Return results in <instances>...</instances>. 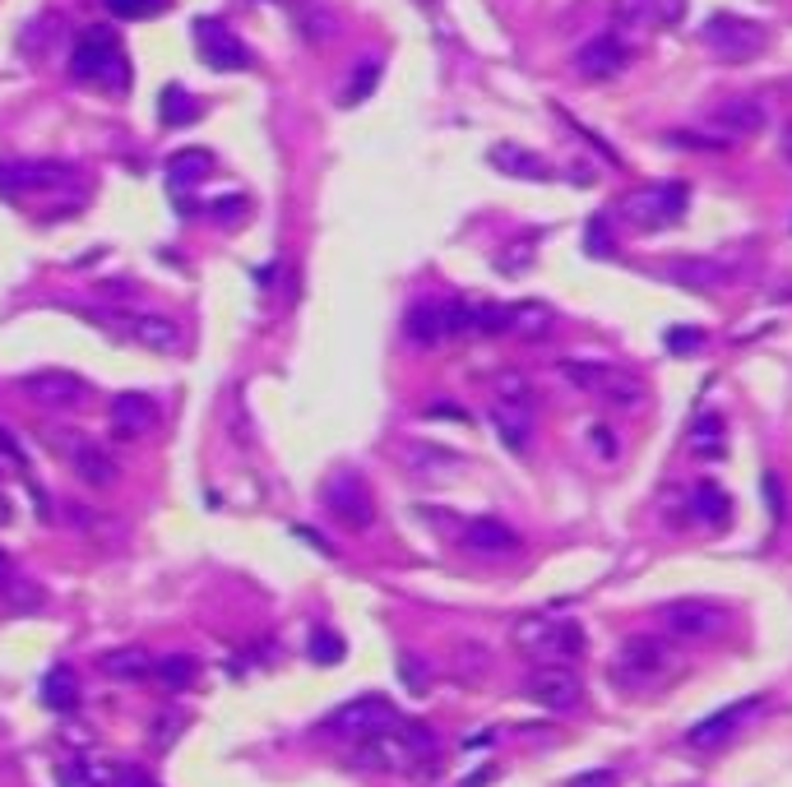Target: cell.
I'll return each mask as SVG.
<instances>
[{"label":"cell","mask_w":792,"mask_h":787,"mask_svg":"<svg viewBox=\"0 0 792 787\" xmlns=\"http://www.w3.org/2000/svg\"><path fill=\"white\" fill-rule=\"evenodd\" d=\"M404 334L417 348H440L450 338H468V301H417L404 315Z\"/></svg>","instance_id":"obj_6"},{"label":"cell","mask_w":792,"mask_h":787,"mask_svg":"<svg viewBox=\"0 0 792 787\" xmlns=\"http://www.w3.org/2000/svg\"><path fill=\"white\" fill-rule=\"evenodd\" d=\"M321 501L343 529H353V533H366L376 523V495L357 478V472H334V478L325 482V491H321Z\"/></svg>","instance_id":"obj_10"},{"label":"cell","mask_w":792,"mask_h":787,"mask_svg":"<svg viewBox=\"0 0 792 787\" xmlns=\"http://www.w3.org/2000/svg\"><path fill=\"white\" fill-rule=\"evenodd\" d=\"M579 676L566 667V663H542L534 676L524 681V695L534 699V704H542V708H551V714H570V708L579 704Z\"/></svg>","instance_id":"obj_15"},{"label":"cell","mask_w":792,"mask_h":787,"mask_svg":"<svg viewBox=\"0 0 792 787\" xmlns=\"http://www.w3.org/2000/svg\"><path fill=\"white\" fill-rule=\"evenodd\" d=\"M102 672H108L112 681H144L153 672V658H149V648H112V653H102Z\"/></svg>","instance_id":"obj_32"},{"label":"cell","mask_w":792,"mask_h":787,"mask_svg":"<svg viewBox=\"0 0 792 787\" xmlns=\"http://www.w3.org/2000/svg\"><path fill=\"white\" fill-rule=\"evenodd\" d=\"M668 144L700 149V153H723V149H728V140H723V135H700V130H672Z\"/></svg>","instance_id":"obj_44"},{"label":"cell","mask_w":792,"mask_h":787,"mask_svg":"<svg viewBox=\"0 0 792 787\" xmlns=\"http://www.w3.org/2000/svg\"><path fill=\"white\" fill-rule=\"evenodd\" d=\"M589 440H593V450H598L602 459H617V450H621V440H617L612 431H607V427H593Z\"/></svg>","instance_id":"obj_49"},{"label":"cell","mask_w":792,"mask_h":787,"mask_svg":"<svg viewBox=\"0 0 792 787\" xmlns=\"http://www.w3.org/2000/svg\"><path fill=\"white\" fill-rule=\"evenodd\" d=\"M6 574H10V556H6V551H0V580H6Z\"/></svg>","instance_id":"obj_55"},{"label":"cell","mask_w":792,"mask_h":787,"mask_svg":"<svg viewBox=\"0 0 792 787\" xmlns=\"http://www.w3.org/2000/svg\"><path fill=\"white\" fill-rule=\"evenodd\" d=\"M121 787H158V783H153V778H144V774H135V769H125Z\"/></svg>","instance_id":"obj_52"},{"label":"cell","mask_w":792,"mask_h":787,"mask_svg":"<svg viewBox=\"0 0 792 787\" xmlns=\"http://www.w3.org/2000/svg\"><path fill=\"white\" fill-rule=\"evenodd\" d=\"M566 787H617V774L612 769H589V774L566 778Z\"/></svg>","instance_id":"obj_48"},{"label":"cell","mask_w":792,"mask_h":787,"mask_svg":"<svg viewBox=\"0 0 792 787\" xmlns=\"http://www.w3.org/2000/svg\"><path fill=\"white\" fill-rule=\"evenodd\" d=\"M108 427L116 440H140L158 427V403L149 399V394H116L112 408H108Z\"/></svg>","instance_id":"obj_21"},{"label":"cell","mask_w":792,"mask_h":787,"mask_svg":"<svg viewBox=\"0 0 792 787\" xmlns=\"http://www.w3.org/2000/svg\"><path fill=\"white\" fill-rule=\"evenodd\" d=\"M570 181H593V172H589L585 163H579V167H570Z\"/></svg>","instance_id":"obj_54"},{"label":"cell","mask_w":792,"mask_h":787,"mask_svg":"<svg viewBox=\"0 0 792 787\" xmlns=\"http://www.w3.org/2000/svg\"><path fill=\"white\" fill-rule=\"evenodd\" d=\"M663 625L681 640H714L719 630L728 625V612L719 602H704V597H681L663 607Z\"/></svg>","instance_id":"obj_14"},{"label":"cell","mask_w":792,"mask_h":787,"mask_svg":"<svg viewBox=\"0 0 792 787\" xmlns=\"http://www.w3.org/2000/svg\"><path fill=\"white\" fill-rule=\"evenodd\" d=\"M709 125L719 130V135L732 144V140H751L760 135L764 125H770V112H764V102L760 98H723L714 116H709Z\"/></svg>","instance_id":"obj_20"},{"label":"cell","mask_w":792,"mask_h":787,"mask_svg":"<svg viewBox=\"0 0 792 787\" xmlns=\"http://www.w3.org/2000/svg\"><path fill=\"white\" fill-rule=\"evenodd\" d=\"M686 200H691L686 181H653V186H640L621 200V218L636 223L640 232H663L686 214Z\"/></svg>","instance_id":"obj_4"},{"label":"cell","mask_w":792,"mask_h":787,"mask_svg":"<svg viewBox=\"0 0 792 787\" xmlns=\"http://www.w3.org/2000/svg\"><path fill=\"white\" fill-rule=\"evenodd\" d=\"M534 259H538V232H524V236H515L510 246L496 251V269L510 274V278H519L528 265H534Z\"/></svg>","instance_id":"obj_34"},{"label":"cell","mask_w":792,"mask_h":787,"mask_svg":"<svg viewBox=\"0 0 792 787\" xmlns=\"http://www.w3.org/2000/svg\"><path fill=\"white\" fill-rule=\"evenodd\" d=\"M394 723H399V714H394V704L385 695H362V699L338 704L334 714L321 723V732H329V737H338V742H362V737L385 732Z\"/></svg>","instance_id":"obj_9"},{"label":"cell","mask_w":792,"mask_h":787,"mask_svg":"<svg viewBox=\"0 0 792 787\" xmlns=\"http://www.w3.org/2000/svg\"><path fill=\"white\" fill-rule=\"evenodd\" d=\"M691 514L700 519V523H728L732 519V495L719 487V482H695V491H691Z\"/></svg>","instance_id":"obj_31"},{"label":"cell","mask_w":792,"mask_h":787,"mask_svg":"<svg viewBox=\"0 0 792 787\" xmlns=\"http://www.w3.org/2000/svg\"><path fill=\"white\" fill-rule=\"evenodd\" d=\"M0 459H6L10 468H19V472L29 468V454L19 450V440H14V431H10V427H0Z\"/></svg>","instance_id":"obj_47"},{"label":"cell","mask_w":792,"mask_h":787,"mask_svg":"<svg viewBox=\"0 0 792 787\" xmlns=\"http://www.w3.org/2000/svg\"><path fill=\"white\" fill-rule=\"evenodd\" d=\"M112 325L135 338L140 348H153V352H181L186 348V329H181L176 320H167V315H112Z\"/></svg>","instance_id":"obj_18"},{"label":"cell","mask_w":792,"mask_h":787,"mask_svg":"<svg viewBox=\"0 0 792 787\" xmlns=\"http://www.w3.org/2000/svg\"><path fill=\"white\" fill-rule=\"evenodd\" d=\"M70 79L102 93H125L130 89V61L121 51V38L112 29H84L70 51Z\"/></svg>","instance_id":"obj_1"},{"label":"cell","mask_w":792,"mask_h":787,"mask_svg":"<svg viewBox=\"0 0 792 787\" xmlns=\"http://www.w3.org/2000/svg\"><path fill=\"white\" fill-rule=\"evenodd\" d=\"M557 371L566 376V385L585 389V394H598L602 403H612V408H621V412H630V408L644 403V385H640L636 376L617 371V366H607V361H561Z\"/></svg>","instance_id":"obj_5"},{"label":"cell","mask_w":792,"mask_h":787,"mask_svg":"<svg viewBox=\"0 0 792 787\" xmlns=\"http://www.w3.org/2000/svg\"><path fill=\"white\" fill-rule=\"evenodd\" d=\"M353 765H357V769H376V774H408V769L422 765V759H417V750H413V742H408L404 723H394V727L372 732V737L357 742Z\"/></svg>","instance_id":"obj_11"},{"label":"cell","mask_w":792,"mask_h":787,"mask_svg":"<svg viewBox=\"0 0 792 787\" xmlns=\"http://www.w3.org/2000/svg\"><path fill=\"white\" fill-rule=\"evenodd\" d=\"M293 19H297V33L306 47H325L338 33V14L329 6H321V0H297Z\"/></svg>","instance_id":"obj_26"},{"label":"cell","mask_w":792,"mask_h":787,"mask_svg":"<svg viewBox=\"0 0 792 787\" xmlns=\"http://www.w3.org/2000/svg\"><path fill=\"white\" fill-rule=\"evenodd\" d=\"M764 495H770V514H783V487H779V472H764Z\"/></svg>","instance_id":"obj_50"},{"label":"cell","mask_w":792,"mask_h":787,"mask_svg":"<svg viewBox=\"0 0 792 787\" xmlns=\"http://www.w3.org/2000/svg\"><path fill=\"white\" fill-rule=\"evenodd\" d=\"M491 427H496V436H500V444H506V450L524 454L528 440H534V408H528V403H500V399H496Z\"/></svg>","instance_id":"obj_24"},{"label":"cell","mask_w":792,"mask_h":787,"mask_svg":"<svg viewBox=\"0 0 792 787\" xmlns=\"http://www.w3.org/2000/svg\"><path fill=\"white\" fill-rule=\"evenodd\" d=\"M195 112H200V102L181 89V84H167L163 89V98H158V116H163V125H191L195 121Z\"/></svg>","instance_id":"obj_35"},{"label":"cell","mask_w":792,"mask_h":787,"mask_svg":"<svg viewBox=\"0 0 792 787\" xmlns=\"http://www.w3.org/2000/svg\"><path fill=\"white\" fill-rule=\"evenodd\" d=\"M668 274L677 283H691V287H714L723 278V265H709V259H677Z\"/></svg>","instance_id":"obj_38"},{"label":"cell","mask_w":792,"mask_h":787,"mask_svg":"<svg viewBox=\"0 0 792 787\" xmlns=\"http://www.w3.org/2000/svg\"><path fill=\"white\" fill-rule=\"evenodd\" d=\"M404 463H408V472H450V468H459V454L440 450V444H408Z\"/></svg>","instance_id":"obj_37"},{"label":"cell","mask_w":792,"mask_h":787,"mask_svg":"<svg viewBox=\"0 0 792 787\" xmlns=\"http://www.w3.org/2000/svg\"><path fill=\"white\" fill-rule=\"evenodd\" d=\"M121 778H125V765H116V759H84V755L65 759L57 769L61 787H121Z\"/></svg>","instance_id":"obj_23"},{"label":"cell","mask_w":792,"mask_h":787,"mask_svg":"<svg viewBox=\"0 0 792 787\" xmlns=\"http://www.w3.org/2000/svg\"><path fill=\"white\" fill-rule=\"evenodd\" d=\"M195 47H200V61L209 65V70H251V47L236 38L227 23H219V19H200L195 23Z\"/></svg>","instance_id":"obj_12"},{"label":"cell","mask_w":792,"mask_h":787,"mask_svg":"<svg viewBox=\"0 0 792 787\" xmlns=\"http://www.w3.org/2000/svg\"><path fill=\"white\" fill-rule=\"evenodd\" d=\"M0 519H10V505H6V501H0Z\"/></svg>","instance_id":"obj_57"},{"label":"cell","mask_w":792,"mask_h":787,"mask_svg":"<svg viewBox=\"0 0 792 787\" xmlns=\"http://www.w3.org/2000/svg\"><path fill=\"white\" fill-rule=\"evenodd\" d=\"M306 653H311V663L334 667V663H343V653H348V644H343V635H334V630H325V625H321V630L311 635Z\"/></svg>","instance_id":"obj_39"},{"label":"cell","mask_w":792,"mask_h":787,"mask_svg":"<svg viewBox=\"0 0 792 787\" xmlns=\"http://www.w3.org/2000/svg\"><path fill=\"white\" fill-rule=\"evenodd\" d=\"M755 714H760V699H737V704L719 708V714L700 718L691 732H686V746H691V750H714V746L732 742L737 732H742V727H747Z\"/></svg>","instance_id":"obj_17"},{"label":"cell","mask_w":792,"mask_h":787,"mask_svg":"<svg viewBox=\"0 0 792 787\" xmlns=\"http://www.w3.org/2000/svg\"><path fill=\"white\" fill-rule=\"evenodd\" d=\"M181 727H186V718L176 714V708H167V714H158L153 727H149V746L153 750H167L176 737H181Z\"/></svg>","instance_id":"obj_41"},{"label":"cell","mask_w":792,"mask_h":787,"mask_svg":"<svg viewBox=\"0 0 792 787\" xmlns=\"http://www.w3.org/2000/svg\"><path fill=\"white\" fill-rule=\"evenodd\" d=\"M783 153H788V163H792V130H788V135H783Z\"/></svg>","instance_id":"obj_56"},{"label":"cell","mask_w":792,"mask_h":787,"mask_svg":"<svg viewBox=\"0 0 792 787\" xmlns=\"http://www.w3.org/2000/svg\"><path fill=\"white\" fill-rule=\"evenodd\" d=\"M483 672H487V648L464 644V648H459V676H464V681H478Z\"/></svg>","instance_id":"obj_46"},{"label":"cell","mask_w":792,"mask_h":787,"mask_svg":"<svg viewBox=\"0 0 792 787\" xmlns=\"http://www.w3.org/2000/svg\"><path fill=\"white\" fill-rule=\"evenodd\" d=\"M496 399L500 403H528V408H534V385H528L524 371H500L496 376Z\"/></svg>","instance_id":"obj_40"},{"label":"cell","mask_w":792,"mask_h":787,"mask_svg":"<svg viewBox=\"0 0 792 787\" xmlns=\"http://www.w3.org/2000/svg\"><path fill=\"white\" fill-rule=\"evenodd\" d=\"M686 444L700 454V459H723L728 454V422L723 412H700L691 431H686Z\"/></svg>","instance_id":"obj_27"},{"label":"cell","mask_w":792,"mask_h":787,"mask_svg":"<svg viewBox=\"0 0 792 787\" xmlns=\"http://www.w3.org/2000/svg\"><path fill=\"white\" fill-rule=\"evenodd\" d=\"M427 417H445V422H468V412L459 403H431Z\"/></svg>","instance_id":"obj_51"},{"label":"cell","mask_w":792,"mask_h":787,"mask_svg":"<svg viewBox=\"0 0 792 787\" xmlns=\"http://www.w3.org/2000/svg\"><path fill=\"white\" fill-rule=\"evenodd\" d=\"M19 394L33 399L38 408L61 412V408H79L89 399V380L74 376V371H33V376L19 380Z\"/></svg>","instance_id":"obj_13"},{"label":"cell","mask_w":792,"mask_h":787,"mask_svg":"<svg viewBox=\"0 0 792 787\" xmlns=\"http://www.w3.org/2000/svg\"><path fill=\"white\" fill-rule=\"evenodd\" d=\"M399 681L413 695H427V663H422L417 653H404V658H399Z\"/></svg>","instance_id":"obj_45"},{"label":"cell","mask_w":792,"mask_h":787,"mask_svg":"<svg viewBox=\"0 0 792 787\" xmlns=\"http://www.w3.org/2000/svg\"><path fill=\"white\" fill-rule=\"evenodd\" d=\"M65 463L74 468V478H79V482H84V487H98V491L116 487V478H121V468H116V459H112L108 444L84 440V436H65Z\"/></svg>","instance_id":"obj_16"},{"label":"cell","mask_w":792,"mask_h":787,"mask_svg":"<svg viewBox=\"0 0 792 787\" xmlns=\"http://www.w3.org/2000/svg\"><path fill=\"white\" fill-rule=\"evenodd\" d=\"M74 181L70 163H51V157H6L0 163V195L23 200V195H42V191H61Z\"/></svg>","instance_id":"obj_7"},{"label":"cell","mask_w":792,"mask_h":787,"mask_svg":"<svg viewBox=\"0 0 792 787\" xmlns=\"http://www.w3.org/2000/svg\"><path fill=\"white\" fill-rule=\"evenodd\" d=\"M704 42L723 61H751V57H760V51H764V42H770V29L755 23V19H742V14H728L723 10V14H709L704 19Z\"/></svg>","instance_id":"obj_8"},{"label":"cell","mask_w":792,"mask_h":787,"mask_svg":"<svg viewBox=\"0 0 792 787\" xmlns=\"http://www.w3.org/2000/svg\"><path fill=\"white\" fill-rule=\"evenodd\" d=\"M551 306L547 301H506V334L515 338H542L551 329Z\"/></svg>","instance_id":"obj_29"},{"label":"cell","mask_w":792,"mask_h":787,"mask_svg":"<svg viewBox=\"0 0 792 787\" xmlns=\"http://www.w3.org/2000/svg\"><path fill=\"white\" fill-rule=\"evenodd\" d=\"M464 546L478 551V556H510V551H519V533L510 529L506 519H473L464 523Z\"/></svg>","instance_id":"obj_22"},{"label":"cell","mask_w":792,"mask_h":787,"mask_svg":"<svg viewBox=\"0 0 792 787\" xmlns=\"http://www.w3.org/2000/svg\"><path fill=\"white\" fill-rule=\"evenodd\" d=\"M491 783V769H483V774H473V778H464L459 787H487Z\"/></svg>","instance_id":"obj_53"},{"label":"cell","mask_w":792,"mask_h":787,"mask_svg":"<svg viewBox=\"0 0 792 787\" xmlns=\"http://www.w3.org/2000/svg\"><path fill=\"white\" fill-rule=\"evenodd\" d=\"M487 163L496 172H506V176H519V181H547L551 176V167L542 163V157L534 149H519V144H496L487 153Z\"/></svg>","instance_id":"obj_25"},{"label":"cell","mask_w":792,"mask_h":787,"mask_svg":"<svg viewBox=\"0 0 792 787\" xmlns=\"http://www.w3.org/2000/svg\"><path fill=\"white\" fill-rule=\"evenodd\" d=\"M575 65H579V74H585V79L602 84V79H617L630 65V47L617 33H598V38H589L585 47L575 51Z\"/></svg>","instance_id":"obj_19"},{"label":"cell","mask_w":792,"mask_h":787,"mask_svg":"<svg viewBox=\"0 0 792 787\" xmlns=\"http://www.w3.org/2000/svg\"><path fill=\"white\" fill-rule=\"evenodd\" d=\"M102 10H112L116 19H149V14H163L167 0H102Z\"/></svg>","instance_id":"obj_43"},{"label":"cell","mask_w":792,"mask_h":787,"mask_svg":"<svg viewBox=\"0 0 792 787\" xmlns=\"http://www.w3.org/2000/svg\"><path fill=\"white\" fill-rule=\"evenodd\" d=\"M510 640L519 653H528V658L538 663H575L585 658V630H579L575 621H557V616H519Z\"/></svg>","instance_id":"obj_3"},{"label":"cell","mask_w":792,"mask_h":787,"mask_svg":"<svg viewBox=\"0 0 792 787\" xmlns=\"http://www.w3.org/2000/svg\"><path fill=\"white\" fill-rule=\"evenodd\" d=\"M677 667L681 658L672 653V644H663L658 635H630L612 658V667H607V681L621 691H653L668 676H677Z\"/></svg>","instance_id":"obj_2"},{"label":"cell","mask_w":792,"mask_h":787,"mask_svg":"<svg viewBox=\"0 0 792 787\" xmlns=\"http://www.w3.org/2000/svg\"><path fill=\"white\" fill-rule=\"evenodd\" d=\"M38 695H42V704L51 708V714H70V708H79V676H74V667H65V663L47 667Z\"/></svg>","instance_id":"obj_28"},{"label":"cell","mask_w":792,"mask_h":787,"mask_svg":"<svg viewBox=\"0 0 792 787\" xmlns=\"http://www.w3.org/2000/svg\"><path fill=\"white\" fill-rule=\"evenodd\" d=\"M204 176H214V153L209 149H186V153H176L167 163V186L172 191H191V186H200Z\"/></svg>","instance_id":"obj_30"},{"label":"cell","mask_w":792,"mask_h":787,"mask_svg":"<svg viewBox=\"0 0 792 787\" xmlns=\"http://www.w3.org/2000/svg\"><path fill=\"white\" fill-rule=\"evenodd\" d=\"M149 676H158V686H167V691H191L200 676V663L191 653H163V658H153Z\"/></svg>","instance_id":"obj_33"},{"label":"cell","mask_w":792,"mask_h":787,"mask_svg":"<svg viewBox=\"0 0 792 787\" xmlns=\"http://www.w3.org/2000/svg\"><path fill=\"white\" fill-rule=\"evenodd\" d=\"M376 84H380V61H357V70L348 74V84H343L338 102H343V108H357V102H366V98L376 93Z\"/></svg>","instance_id":"obj_36"},{"label":"cell","mask_w":792,"mask_h":787,"mask_svg":"<svg viewBox=\"0 0 792 787\" xmlns=\"http://www.w3.org/2000/svg\"><path fill=\"white\" fill-rule=\"evenodd\" d=\"M704 348V329L700 325H672L668 329V352L672 357H695Z\"/></svg>","instance_id":"obj_42"}]
</instances>
